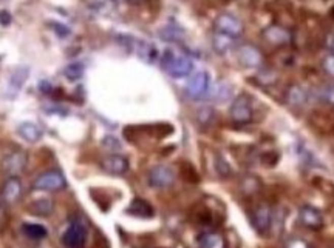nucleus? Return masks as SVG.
Here are the masks:
<instances>
[{
    "label": "nucleus",
    "mask_w": 334,
    "mask_h": 248,
    "mask_svg": "<svg viewBox=\"0 0 334 248\" xmlns=\"http://www.w3.org/2000/svg\"><path fill=\"white\" fill-rule=\"evenodd\" d=\"M22 182L19 181V178H8V181L4 184L2 187V193H0V197L2 200L8 205H13L16 202H19V199L22 197Z\"/></svg>",
    "instance_id": "15"
},
{
    "label": "nucleus",
    "mask_w": 334,
    "mask_h": 248,
    "mask_svg": "<svg viewBox=\"0 0 334 248\" xmlns=\"http://www.w3.org/2000/svg\"><path fill=\"white\" fill-rule=\"evenodd\" d=\"M210 87V79L206 71H197L194 76H191L188 87H186V93L192 99H201L207 94Z\"/></svg>",
    "instance_id": "6"
},
{
    "label": "nucleus",
    "mask_w": 334,
    "mask_h": 248,
    "mask_svg": "<svg viewBox=\"0 0 334 248\" xmlns=\"http://www.w3.org/2000/svg\"><path fill=\"white\" fill-rule=\"evenodd\" d=\"M326 47H328V50H331L334 53V32H331L326 37Z\"/></svg>",
    "instance_id": "31"
},
{
    "label": "nucleus",
    "mask_w": 334,
    "mask_h": 248,
    "mask_svg": "<svg viewBox=\"0 0 334 248\" xmlns=\"http://www.w3.org/2000/svg\"><path fill=\"white\" fill-rule=\"evenodd\" d=\"M214 31L237 39V37H240V36L243 34L245 25H243V22H241L237 16L229 14V13H225V14H220V16L215 19V22H214Z\"/></svg>",
    "instance_id": "3"
},
{
    "label": "nucleus",
    "mask_w": 334,
    "mask_h": 248,
    "mask_svg": "<svg viewBox=\"0 0 334 248\" xmlns=\"http://www.w3.org/2000/svg\"><path fill=\"white\" fill-rule=\"evenodd\" d=\"M331 16H332V17H334V8H332V10H331Z\"/></svg>",
    "instance_id": "33"
},
{
    "label": "nucleus",
    "mask_w": 334,
    "mask_h": 248,
    "mask_svg": "<svg viewBox=\"0 0 334 248\" xmlns=\"http://www.w3.org/2000/svg\"><path fill=\"white\" fill-rule=\"evenodd\" d=\"M235 40L234 37L231 36H226V34H221V32H217L214 31V36H212V47L214 50L218 53V54H226L229 53L234 45H235Z\"/></svg>",
    "instance_id": "17"
},
{
    "label": "nucleus",
    "mask_w": 334,
    "mask_h": 248,
    "mask_svg": "<svg viewBox=\"0 0 334 248\" xmlns=\"http://www.w3.org/2000/svg\"><path fill=\"white\" fill-rule=\"evenodd\" d=\"M64 76L67 77V80L70 82H76L84 76V65L81 62H74L70 63L65 69H64Z\"/></svg>",
    "instance_id": "24"
},
{
    "label": "nucleus",
    "mask_w": 334,
    "mask_h": 248,
    "mask_svg": "<svg viewBox=\"0 0 334 248\" xmlns=\"http://www.w3.org/2000/svg\"><path fill=\"white\" fill-rule=\"evenodd\" d=\"M251 222H252V227L255 228V231L258 234H266L271 228V224H272V208H271V205L262 202V203H258L255 208H252Z\"/></svg>",
    "instance_id": "4"
},
{
    "label": "nucleus",
    "mask_w": 334,
    "mask_h": 248,
    "mask_svg": "<svg viewBox=\"0 0 334 248\" xmlns=\"http://www.w3.org/2000/svg\"><path fill=\"white\" fill-rule=\"evenodd\" d=\"M28 76H29V68L28 66H17L11 73V76L8 79V84H7V91H5L7 97L14 99L19 94V91L25 85V82L28 80Z\"/></svg>",
    "instance_id": "12"
},
{
    "label": "nucleus",
    "mask_w": 334,
    "mask_h": 248,
    "mask_svg": "<svg viewBox=\"0 0 334 248\" xmlns=\"http://www.w3.org/2000/svg\"><path fill=\"white\" fill-rule=\"evenodd\" d=\"M28 163V156L25 151L22 150H16L11 151L10 154H7L2 160V171L5 174H8L10 178H17L19 174H22L26 168Z\"/></svg>",
    "instance_id": "5"
},
{
    "label": "nucleus",
    "mask_w": 334,
    "mask_h": 248,
    "mask_svg": "<svg viewBox=\"0 0 334 248\" xmlns=\"http://www.w3.org/2000/svg\"><path fill=\"white\" fill-rule=\"evenodd\" d=\"M101 167L104 168V171H107L110 174L121 176V174H126L129 171V160H127V157H124L121 154H110V156L102 159Z\"/></svg>",
    "instance_id": "13"
},
{
    "label": "nucleus",
    "mask_w": 334,
    "mask_h": 248,
    "mask_svg": "<svg viewBox=\"0 0 334 248\" xmlns=\"http://www.w3.org/2000/svg\"><path fill=\"white\" fill-rule=\"evenodd\" d=\"M8 221V213H7V208H5V202L0 200V227L5 225Z\"/></svg>",
    "instance_id": "30"
},
{
    "label": "nucleus",
    "mask_w": 334,
    "mask_h": 248,
    "mask_svg": "<svg viewBox=\"0 0 334 248\" xmlns=\"http://www.w3.org/2000/svg\"><path fill=\"white\" fill-rule=\"evenodd\" d=\"M17 131H19V134H20L26 142H31V144L37 142V140L42 137V130L37 127L36 123H33V122H23V123H20L19 128H17Z\"/></svg>",
    "instance_id": "21"
},
{
    "label": "nucleus",
    "mask_w": 334,
    "mask_h": 248,
    "mask_svg": "<svg viewBox=\"0 0 334 248\" xmlns=\"http://www.w3.org/2000/svg\"><path fill=\"white\" fill-rule=\"evenodd\" d=\"M87 239V228L81 222H73L64 233L62 242L68 248H79Z\"/></svg>",
    "instance_id": "11"
},
{
    "label": "nucleus",
    "mask_w": 334,
    "mask_h": 248,
    "mask_svg": "<svg viewBox=\"0 0 334 248\" xmlns=\"http://www.w3.org/2000/svg\"><path fill=\"white\" fill-rule=\"evenodd\" d=\"M67 185L65 178L59 171H47L33 182V188L39 191H57Z\"/></svg>",
    "instance_id": "7"
},
{
    "label": "nucleus",
    "mask_w": 334,
    "mask_h": 248,
    "mask_svg": "<svg viewBox=\"0 0 334 248\" xmlns=\"http://www.w3.org/2000/svg\"><path fill=\"white\" fill-rule=\"evenodd\" d=\"M286 103L294 108H302L308 103V91L300 85H292L286 91Z\"/></svg>",
    "instance_id": "16"
},
{
    "label": "nucleus",
    "mask_w": 334,
    "mask_h": 248,
    "mask_svg": "<svg viewBox=\"0 0 334 248\" xmlns=\"http://www.w3.org/2000/svg\"><path fill=\"white\" fill-rule=\"evenodd\" d=\"M263 39L266 40L268 44L274 45V47H285L289 45L291 40H292V34L289 32V29H286L282 25H271L266 26L262 31Z\"/></svg>",
    "instance_id": "9"
},
{
    "label": "nucleus",
    "mask_w": 334,
    "mask_h": 248,
    "mask_svg": "<svg viewBox=\"0 0 334 248\" xmlns=\"http://www.w3.org/2000/svg\"><path fill=\"white\" fill-rule=\"evenodd\" d=\"M136 53L147 63H155L160 57L158 50L155 48V45L150 44V42H144V40H138L136 42Z\"/></svg>",
    "instance_id": "19"
},
{
    "label": "nucleus",
    "mask_w": 334,
    "mask_h": 248,
    "mask_svg": "<svg viewBox=\"0 0 334 248\" xmlns=\"http://www.w3.org/2000/svg\"><path fill=\"white\" fill-rule=\"evenodd\" d=\"M11 22H13V17H11L10 11H7V10L0 11V25H2V26H10Z\"/></svg>",
    "instance_id": "28"
},
{
    "label": "nucleus",
    "mask_w": 334,
    "mask_h": 248,
    "mask_svg": "<svg viewBox=\"0 0 334 248\" xmlns=\"http://www.w3.org/2000/svg\"><path fill=\"white\" fill-rule=\"evenodd\" d=\"M237 59L245 68H258L263 65V56L255 45L245 44L237 50Z\"/></svg>",
    "instance_id": "8"
},
{
    "label": "nucleus",
    "mask_w": 334,
    "mask_h": 248,
    "mask_svg": "<svg viewBox=\"0 0 334 248\" xmlns=\"http://www.w3.org/2000/svg\"><path fill=\"white\" fill-rule=\"evenodd\" d=\"M53 29H54V32L59 37H67L70 34V29L65 25H62V23H53Z\"/></svg>",
    "instance_id": "29"
},
{
    "label": "nucleus",
    "mask_w": 334,
    "mask_h": 248,
    "mask_svg": "<svg viewBox=\"0 0 334 248\" xmlns=\"http://www.w3.org/2000/svg\"><path fill=\"white\" fill-rule=\"evenodd\" d=\"M41 91L45 93V94H47V93H48V94L51 93V85H50V82H42V84H41Z\"/></svg>",
    "instance_id": "32"
},
{
    "label": "nucleus",
    "mask_w": 334,
    "mask_h": 248,
    "mask_svg": "<svg viewBox=\"0 0 334 248\" xmlns=\"http://www.w3.org/2000/svg\"><path fill=\"white\" fill-rule=\"evenodd\" d=\"M286 248H310V245L302 239H289L286 242Z\"/></svg>",
    "instance_id": "27"
},
{
    "label": "nucleus",
    "mask_w": 334,
    "mask_h": 248,
    "mask_svg": "<svg viewBox=\"0 0 334 248\" xmlns=\"http://www.w3.org/2000/svg\"><path fill=\"white\" fill-rule=\"evenodd\" d=\"M22 231H23L28 237H31V239H37V240H39V239H44V237L48 236L47 228L42 227V225H39V224H23Z\"/></svg>",
    "instance_id": "23"
},
{
    "label": "nucleus",
    "mask_w": 334,
    "mask_h": 248,
    "mask_svg": "<svg viewBox=\"0 0 334 248\" xmlns=\"http://www.w3.org/2000/svg\"><path fill=\"white\" fill-rule=\"evenodd\" d=\"M231 119L234 123H238V125H246L252 120L254 116V110H252V103L248 94H240L234 99L231 110H229Z\"/></svg>",
    "instance_id": "2"
},
{
    "label": "nucleus",
    "mask_w": 334,
    "mask_h": 248,
    "mask_svg": "<svg viewBox=\"0 0 334 248\" xmlns=\"http://www.w3.org/2000/svg\"><path fill=\"white\" fill-rule=\"evenodd\" d=\"M161 66L175 79L189 76L194 69V63L188 56L178 54L172 50H166L161 56Z\"/></svg>",
    "instance_id": "1"
},
{
    "label": "nucleus",
    "mask_w": 334,
    "mask_h": 248,
    "mask_svg": "<svg viewBox=\"0 0 334 248\" xmlns=\"http://www.w3.org/2000/svg\"><path fill=\"white\" fill-rule=\"evenodd\" d=\"M127 211L130 215H133V216H138V218H152L154 216L152 205L148 203V202H145L144 199H139V197L132 200V203L129 205Z\"/></svg>",
    "instance_id": "20"
},
{
    "label": "nucleus",
    "mask_w": 334,
    "mask_h": 248,
    "mask_svg": "<svg viewBox=\"0 0 334 248\" xmlns=\"http://www.w3.org/2000/svg\"><path fill=\"white\" fill-rule=\"evenodd\" d=\"M198 246L200 248H226V240L220 233L207 231L198 237Z\"/></svg>",
    "instance_id": "18"
},
{
    "label": "nucleus",
    "mask_w": 334,
    "mask_h": 248,
    "mask_svg": "<svg viewBox=\"0 0 334 248\" xmlns=\"http://www.w3.org/2000/svg\"><path fill=\"white\" fill-rule=\"evenodd\" d=\"M322 68H323V71H325L328 76L334 77V53H329L328 56L323 57V60H322Z\"/></svg>",
    "instance_id": "26"
},
{
    "label": "nucleus",
    "mask_w": 334,
    "mask_h": 248,
    "mask_svg": "<svg viewBox=\"0 0 334 248\" xmlns=\"http://www.w3.org/2000/svg\"><path fill=\"white\" fill-rule=\"evenodd\" d=\"M299 219L302 225H305L310 230H320L323 227V218L320 211L311 205H305L299 211Z\"/></svg>",
    "instance_id": "14"
},
{
    "label": "nucleus",
    "mask_w": 334,
    "mask_h": 248,
    "mask_svg": "<svg viewBox=\"0 0 334 248\" xmlns=\"http://www.w3.org/2000/svg\"><path fill=\"white\" fill-rule=\"evenodd\" d=\"M53 208L54 206L50 199H39L29 206V211L36 216H48L53 213Z\"/></svg>",
    "instance_id": "22"
},
{
    "label": "nucleus",
    "mask_w": 334,
    "mask_h": 248,
    "mask_svg": "<svg viewBox=\"0 0 334 248\" xmlns=\"http://www.w3.org/2000/svg\"><path fill=\"white\" fill-rule=\"evenodd\" d=\"M147 179L154 188H167L173 184L175 174L172 168L166 167V165H157V167L148 171Z\"/></svg>",
    "instance_id": "10"
},
{
    "label": "nucleus",
    "mask_w": 334,
    "mask_h": 248,
    "mask_svg": "<svg viewBox=\"0 0 334 248\" xmlns=\"http://www.w3.org/2000/svg\"><path fill=\"white\" fill-rule=\"evenodd\" d=\"M319 99L329 105V107H334V84H328V85H323L320 90H319Z\"/></svg>",
    "instance_id": "25"
}]
</instances>
